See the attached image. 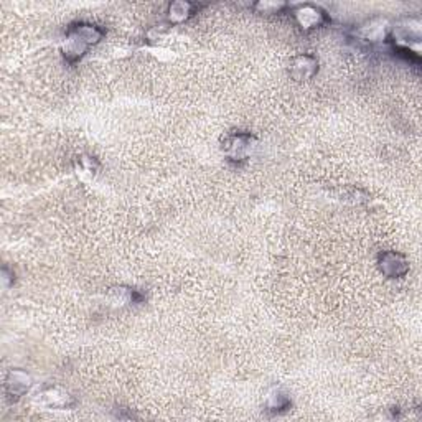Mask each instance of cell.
I'll use <instances>...</instances> for the list:
<instances>
[{
  "instance_id": "obj_1",
  "label": "cell",
  "mask_w": 422,
  "mask_h": 422,
  "mask_svg": "<svg viewBox=\"0 0 422 422\" xmlns=\"http://www.w3.org/2000/svg\"><path fill=\"white\" fill-rule=\"evenodd\" d=\"M101 31L93 25H78L71 31L68 37V50H66V56L79 58L84 55L88 47H91L96 42H100Z\"/></svg>"
},
{
  "instance_id": "obj_2",
  "label": "cell",
  "mask_w": 422,
  "mask_h": 422,
  "mask_svg": "<svg viewBox=\"0 0 422 422\" xmlns=\"http://www.w3.org/2000/svg\"><path fill=\"white\" fill-rule=\"evenodd\" d=\"M394 267H396L398 276H404L407 271V264L401 256L394 254V253H388L383 256V261H381V269L386 272L388 271L389 277H396V274H394Z\"/></svg>"
}]
</instances>
